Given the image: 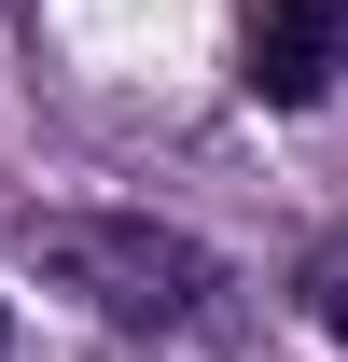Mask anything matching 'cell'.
I'll list each match as a JSON object with an SVG mask.
<instances>
[{
    "label": "cell",
    "mask_w": 348,
    "mask_h": 362,
    "mask_svg": "<svg viewBox=\"0 0 348 362\" xmlns=\"http://www.w3.org/2000/svg\"><path fill=\"white\" fill-rule=\"evenodd\" d=\"M28 251H42V279L84 320H112V334H237L223 251L181 237V223H153V209H42Z\"/></svg>",
    "instance_id": "6da1fadb"
},
{
    "label": "cell",
    "mask_w": 348,
    "mask_h": 362,
    "mask_svg": "<svg viewBox=\"0 0 348 362\" xmlns=\"http://www.w3.org/2000/svg\"><path fill=\"white\" fill-rule=\"evenodd\" d=\"M335 70H348V0H265L251 14V98L265 112L335 98Z\"/></svg>",
    "instance_id": "7a4b0ae2"
},
{
    "label": "cell",
    "mask_w": 348,
    "mask_h": 362,
    "mask_svg": "<svg viewBox=\"0 0 348 362\" xmlns=\"http://www.w3.org/2000/svg\"><path fill=\"white\" fill-rule=\"evenodd\" d=\"M293 293H306V320L348 349V237H320V251H306V265H293Z\"/></svg>",
    "instance_id": "3957f363"
},
{
    "label": "cell",
    "mask_w": 348,
    "mask_h": 362,
    "mask_svg": "<svg viewBox=\"0 0 348 362\" xmlns=\"http://www.w3.org/2000/svg\"><path fill=\"white\" fill-rule=\"evenodd\" d=\"M0 362H28V334H14V307H0Z\"/></svg>",
    "instance_id": "277c9868"
}]
</instances>
